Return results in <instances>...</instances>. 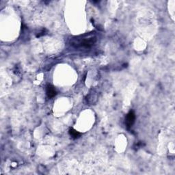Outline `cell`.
Masks as SVG:
<instances>
[{
    "mask_svg": "<svg viewBox=\"0 0 175 175\" xmlns=\"http://www.w3.org/2000/svg\"><path fill=\"white\" fill-rule=\"evenodd\" d=\"M96 41H97V38L94 34H84L72 38L71 45L76 49H87L91 47L95 43Z\"/></svg>",
    "mask_w": 175,
    "mask_h": 175,
    "instance_id": "cell-1",
    "label": "cell"
},
{
    "mask_svg": "<svg viewBox=\"0 0 175 175\" xmlns=\"http://www.w3.org/2000/svg\"><path fill=\"white\" fill-rule=\"evenodd\" d=\"M135 120V114L133 111L131 110L127 115L126 120H125V123H126V126L127 129H130L133 126Z\"/></svg>",
    "mask_w": 175,
    "mask_h": 175,
    "instance_id": "cell-2",
    "label": "cell"
},
{
    "mask_svg": "<svg viewBox=\"0 0 175 175\" xmlns=\"http://www.w3.org/2000/svg\"><path fill=\"white\" fill-rule=\"evenodd\" d=\"M46 93H47L49 98H53L57 94V92H56L55 88L52 85H48L47 88H46Z\"/></svg>",
    "mask_w": 175,
    "mask_h": 175,
    "instance_id": "cell-3",
    "label": "cell"
},
{
    "mask_svg": "<svg viewBox=\"0 0 175 175\" xmlns=\"http://www.w3.org/2000/svg\"><path fill=\"white\" fill-rule=\"evenodd\" d=\"M69 134L71 135V136L73 138V139H77V138H80L81 135V133H80V132L76 131L75 129H72V128L70 129V130H69Z\"/></svg>",
    "mask_w": 175,
    "mask_h": 175,
    "instance_id": "cell-4",
    "label": "cell"
}]
</instances>
